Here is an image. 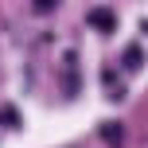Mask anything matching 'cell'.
<instances>
[{"label":"cell","mask_w":148,"mask_h":148,"mask_svg":"<svg viewBox=\"0 0 148 148\" xmlns=\"http://www.w3.org/2000/svg\"><path fill=\"white\" fill-rule=\"evenodd\" d=\"M90 23L101 27V31H109L113 27V12H101V8H97V12H90Z\"/></svg>","instance_id":"6da1fadb"},{"label":"cell","mask_w":148,"mask_h":148,"mask_svg":"<svg viewBox=\"0 0 148 148\" xmlns=\"http://www.w3.org/2000/svg\"><path fill=\"white\" fill-rule=\"evenodd\" d=\"M125 66H140V51H136V47L125 51Z\"/></svg>","instance_id":"7a4b0ae2"}]
</instances>
